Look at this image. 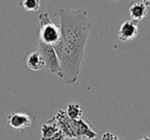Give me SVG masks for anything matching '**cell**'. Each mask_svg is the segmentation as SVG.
Segmentation results:
<instances>
[{
	"instance_id": "1",
	"label": "cell",
	"mask_w": 150,
	"mask_h": 140,
	"mask_svg": "<svg viewBox=\"0 0 150 140\" xmlns=\"http://www.w3.org/2000/svg\"><path fill=\"white\" fill-rule=\"evenodd\" d=\"M61 39L52 48L60 61L61 77L67 85L77 82L92 23L83 9H59Z\"/></svg>"
},
{
	"instance_id": "2",
	"label": "cell",
	"mask_w": 150,
	"mask_h": 140,
	"mask_svg": "<svg viewBox=\"0 0 150 140\" xmlns=\"http://www.w3.org/2000/svg\"><path fill=\"white\" fill-rule=\"evenodd\" d=\"M40 24L39 41L42 43L56 45L61 39V29L50 20L48 13H41L38 16Z\"/></svg>"
},
{
	"instance_id": "3",
	"label": "cell",
	"mask_w": 150,
	"mask_h": 140,
	"mask_svg": "<svg viewBox=\"0 0 150 140\" xmlns=\"http://www.w3.org/2000/svg\"><path fill=\"white\" fill-rule=\"evenodd\" d=\"M37 52L42 57L45 64V68H47L52 73L59 75L60 73V61L57 56V53L52 45L42 43L38 40V50Z\"/></svg>"
},
{
	"instance_id": "4",
	"label": "cell",
	"mask_w": 150,
	"mask_h": 140,
	"mask_svg": "<svg viewBox=\"0 0 150 140\" xmlns=\"http://www.w3.org/2000/svg\"><path fill=\"white\" fill-rule=\"evenodd\" d=\"M54 119L57 121L59 128L61 131L64 133L66 138L69 139H76L77 136V125H76V121L69 119L68 115L66 114L65 109H60L59 112L54 115Z\"/></svg>"
},
{
	"instance_id": "5",
	"label": "cell",
	"mask_w": 150,
	"mask_h": 140,
	"mask_svg": "<svg viewBox=\"0 0 150 140\" xmlns=\"http://www.w3.org/2000/svg\"><path fill=\"white\" fill-rule=\"evenodd\" d=\"M138 34H139L138 23L131 20V21H125L121 24L117 32V37L121 42H129L135 39Z\"/></svg>"
},
{
	"instance_id": "6",
	"label": "cell",
	"mask_w": 150,
	"mask_h": 140,
	"mask_svg": "<svg viewBox=\"0 0 150 140\" xmlns=\"http://www.w3.org/2000/svg\"><path fill=\"white\" fill-rule=\"evenodd\" d=\"M7 124L13 129L24 131L31 127L32 119L29 115L24 112H13L7 115Z\"/></svg>"
},
{
	"instance_id": "7",
	"label": "cell",
	"mask_w": 150,
	"mask_h": 140,
	"mask_svg": "<svg viewBox=\"0 0 150 140\" xmlns=\"http://www.w3.org/2000/svg\"><path fill=\"white\" fill-rule=\"evenodd\" d=\"M150 1H138L131 4L129 9V13L132 21L140 22L147 16L148 6H150Z\"/></svg>"
},
{
	"instance_id": "8",
	"label": "cell",
	"mask_w": 150,
	"mask_h": 140,
	"mask_svg": "<svg viewBox=\"0 0 150 140\" xmlns=\"http://www.w3.org/2000/svg\"><path fill=\"white\" fill-rule=\"evenodd\" d=\"M77 125V140H93L97 137V133L91 128V126L83 119L76 121Z\"/></svg>"
},
{
	"instance_id": "9",
	"label": "cell",
	"mask_w": 150,
	"mask_h": 140,
	"mask_svg": "<svg viewBox=\"0 0 150 140\" xmlns=\"http://www.w3.org/2000/svg\"><path fill=\"white\" fill-rule=\"evenodd\" d=\"M60 131L57 121L54 117H52L50 119H48L44 125L41 127V140H48L52 137L56 133Z\"/></svg>"
},
{
	"instance_id": "10",
	"label": "cell",
	"mask_w": 150,
	"mask_h": 140,
	"mask_svg": "<svg viewBox=\"0 0 150 140\" xmlns=\"http://www.w3.org/2000/svg\"><path fill=\"white\" fill-rule=\"evenodd\" d=\"M27 66L30 70L33 71H39L41 69H43L45 67L44 61L42 59V57L40 56V54L38 52H34L29 54V56L27 57Z\"/></svg>"
},
{
	"instance_id": "11",
	"label": "cell",
	"mask_w": 150,
	"mask_h": 140,
	"mask_svg": "<svg viewBox=\"0 0 150 140\" xmlns=\"http://www.w3.org/2000/svg\"><path fill=\"white\" fill-rule=\"evenodd\" d=\"M65 111H66V114L68 115L69 119H73V121L81 119L82 114H83L81 107L77 103H70L67 106V108L65 109Z\"/></svg>"
},
{
	"instance_id": "12",
	"label": "cell",
	"mask_w": 150,
	"mask_h": 140,
	"mask_svg": "<svg viewBox=\"0 0 150 140\" xmlns=\"http://www.w3.org/2000/svg\"><path fill=\"white\" fill-rule=\"evenodd\" d=\"M21 5L27 11H36L40 7V0H24Z\"/></svg>"
},
{
	"instance_id": "13",
	"label": "cell",
	"mask_w": 150,
	"mask_h": 140,
	"mask_svg": "<svg viewBox=\"0 0 150 140\" xmlns=\"http://www.w3.org/2000/svg\"><path fill=\"white\" fill-rule=\"evenodd\" d=\"M101 140H119V138L113 133H111V132H105L102 135Z\"/></svg>"
},
{
	"instance_id": "14",
	"label": "cell",
	"mask_w": 150,
	"mask_h": 140,
	"mask_svg": "<svg viewBox=\"0 0 150 140\" xmlns=\"http://www.w3.org/2000/svg\"><path fill=\"white\" fill-rule=\"evenodd\" d=\"M65 139H66V136H65L64 133L60 130L58 133H56L50 139H48V140H65Z\"/></svg>"
},
{
	"instance_id": "15",
	"label": "cell",
	"mask_w": 150,
	"mask_h": 140,
	"mask_svg": "<svg viewBox=\"0 0 150 140\" xmlns=\"http://www.w3.org/2000/svg\"><path fill=\"white\" fill-rule=\"evenodd\" d=\"M139 140H150V137H147V136H145V137L141 138V139H139Z\"/></svg>"
}]
</instances>
